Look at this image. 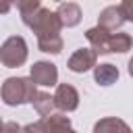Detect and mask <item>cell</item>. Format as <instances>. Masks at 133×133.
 <instances>
[{"mask_svg": "<svg viewBox=\"0 0 133 133\" xmlns=\"http://www.w3.org/2000/svg\"><path fill=\"white\" fill-rule=\"evenodd\" d=\"M35 83L29 79H6L4 87H2V98L6 104L15 106V104H25V102H33L35 100Z\"/></svg>", "mask_w": 133, "mask_h": 133, "instance_id": "cell-1", "label": "cell"}, {"mask_svg": "<svg viewBox=\"0 0 133 133\" xmlns=\"http://www.w3.org/2000/svg\"><path fill=\"white\" fill-rule=\"evenodd\" d=\"M0 58H2L4 66H19V64H23L25 58H27V48H25L23 37L6 39L4 46H2V52H0Z\"/></svg>", "mask_w": 133, "mask_h": 133, "instance_id": "cell-2", "label": "cell"}, {"mask_svg": "<svg viewBox=\"0 0 133 133\" xmlns=\"http://www.w3.org/2000/svg\"><path fill=\"white\" fill-rule=\"evenodd\" d=\"M58 79V71L50 62H35L31 66V81L37 85H54Z\"/></svg>", "mask_w": 133, "mask_h": 133, "instance_id": "cell-3", "label": "cell"}, {"mask_svg": "<svg viewBox=\"0 0 133 133\" xmlns=\"http://www.w3.org/2000/svg\"><path fill=\"white\" fill-rule=\"evenodd\" d=\"M54 102L60 110H75L79 104V94L73 85H58L54 94Z\"/></svg>", "mask_w": 133, "mask_h": 133, "instance_id": "cell-4", "label": "cell"}, {"mask_svg": "<svg viewBox=\"0 0 133 133\" xmlns=\"http://www.w3.org/2000/svg\"><path fill=\"white\" fill-rule=\"evenodd\" d=\"M94 64H96V52H91V50H77L69 60V69L73 73H83V71L91 69Z\"/></svg>", "mask_w": 133, "mask_h": 133, "instance_id": "cell-5", "label": "cell"}, {"mask_svg": "<svg viewBox=\"0 0 133 133\" xmlns=\"http://www.w3.org/2000/svg\"><path fill=\"white\" fill-rule=\"evenodd\" d=\"M87 39L94 44V52H100V54H106L110 52V42H112V35L106 33V29H89L87 31Z\"/></svg>", "mask_w": 133, "mask_h": 133, "instance_id": "cell-6", "label": "cell"}, {"mask_svg": "<svg viewBox=\"0 0 133 133\" xmlns=\"http://www.w3.org/2000/svg\"><path fill=\"white\" fill-rule=\"evenodd\" d=\"M94 133H131V129L121 118H102L100 123H96Z\"/></svg>", "mask_w": 133, "mask_h": 133, "instance_id": "cell-7", "label": "cell"}, {"mask_svg": "<svg viewBox=\"0 0 133 133\" xmlns=\"http://www.w3.org/2000/svg\"><path fill=\"white\" fill-rule=\"evenodd\" d=\"M94 77H96V81L100 85H110V83H114L118 79V71L112 64H100V66H96Z\"/></svg>", "mask_w": 133, "mask_h": 133, "instance_id": "cell-8", "label": "cell"}, {"mask_svg": "<svg viewBox=\"0 0 133 133\" xmlns=\"http://www.w3.org/2000/svg\"><path fill=\"white\" fill-rule=\"evenodd\" d=\"M33 104H35V110L46 118V116H52V106L56 102H54V98L50 94H37L35 100H33Z\"/></svg>", "mask_w": 133, "mask_h": 133, "instance_id": "cell-9", "label": "cell"}, {"mask_svg": "<svg viewBox=\"0 0 133 133\" xmlns=\"http://www.w3.org/2000/svg\"><path fill=\"white\" fill-rule=\"evenodd\" d=\"M48 118H50V123H52V133H75V131L71 129V123H69L66 116H62V114H52V116H48Z\"/></svg>", "mask_w": 133, "mask_h": 133, "instance_id": "cell-10", "label": "cell"}, {"mask_svg": "<svg viewBox=\"0 0 133 133\" xmlns=\"http://www.w3.org/2000/svg\"><path fill=\"white\" fill-rule=\"evenodd\" d=\"M131 48V37L125 35V33H116L112 35V42H110V52H127Z\"/></svg>", "mask_w": 133, "mask_h": 133, "instance_id": "cell-11", "label": "cell"}, {"mask_svg": "<svg viewBox=\"0 0 133 133\" xmlns=\"http://www.w3.org/2000/svg\"><path fill=\"white\" fill-rule=\"evenodd\" d=\"M25 133H52V123L46 116V118H42V121H37L33 125H27L25 127Z\"/></svg>", "mask_w": 133, "mask_h": 133, "instance_id": "cell-12", "label": "cell"}, {"mask_svg": "<svg viewBox=\"0 0 133 133\" xmlns=\"http://www.w3.org/2000/svg\"><path fill=\"white\" fill-rule=\"evenodd\" d=\"M2 133H21V127H19L17 123H4Z\"/></svg>", "mask_w": 133, "mask_h": 133, "instance_id": "cell-13", "label": "cell"}, {"mask_svg": "<svg viewBox=\"0 0 133 133\" xmlns=\"http://www.w3.org/2000/svg\"><path fill=\"white\" fill-rule=\"evenodd\" d=\"M123 10H125V15H127V19H129V21H133V4H131V2H127V4H123Z\"/></svg>", "mask_w": 133, "mask_h": 133, "instance_id": "cell-14", "label": "cell"}, {"mask_svg": "<svg viewBox=\"0 0 133 133\" xmlns=\"http://www.w3.org/2000/svg\"><path fill=\"white\" fill-rule=\"evenodd\" d=\"M129 73H131V75H133V58H131V60H129Z\"/></svg>", "mask_w": 133, "mask_h": 133, "instance_id": "cell-15", "label": "cell"}]
</instances>
